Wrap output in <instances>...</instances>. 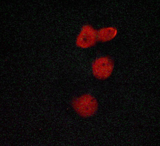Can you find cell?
<instances>
[{
	"instance_id": "3",
	"label": "cell",
	"mask_w": 160,
	"mask_h": 146,
	"mask_svg": "<svg viewBox=\"0 0 160 146\" xmlns=\"http://www.w3.org/2000/svg\"><path fill=\"white\" fill-rule=\"evenodd\" d=\"M98 42L97 30L90 24H86L77 35L75 43L77 47L87 49L94 47Z\"/></svg>"
},
{
	"instance_id": "4",
	"label": "cell",
	"mask_w": 160,
	"mask_h": 146,
	"mask_svg": "<svg viewBox=\"0 0 160 146\" xmlns=\"http://www.w3.org/2000/svg\"><path fill=\"white\" fill-rule=\"evenodd\" d=\"M118 33V30L114 27H103L97 30L98 41L102 43L110 42L114 39Z\"/></svg>"
},
{
	"instance_id": "2",
	"label": "cell",
	"mask_w": 160,
	"mask_h": 146,
	"mask_svg": "<svg viewBox=\"0 0 160 146\" xmlns=\"http://www.w3.org/2000/svg\"><path fill=\"white\" fill-rule=\"evenodd\" d=\"M115 68V62L110 56H102L96 59L92 66V75L96 80H107L112 75Z\"/></svg>"
},
{
	"instance_id": "1",
	"label": "cell",
	"mask_w": 160,
	"mask_h": 146,
	"mask_svg": "<svg viewBox=\"0 0 160 146\" xmlns=\"http://www.w3.org/2000/svg\"><path fill=\"white\" fill-rule=\"evenodd\" d=\"M72 106L77 114L83 118L94 116L98 112V100L93 95L88 93L83 94L73 100Z\"/></svg>"
}]
</instances>
